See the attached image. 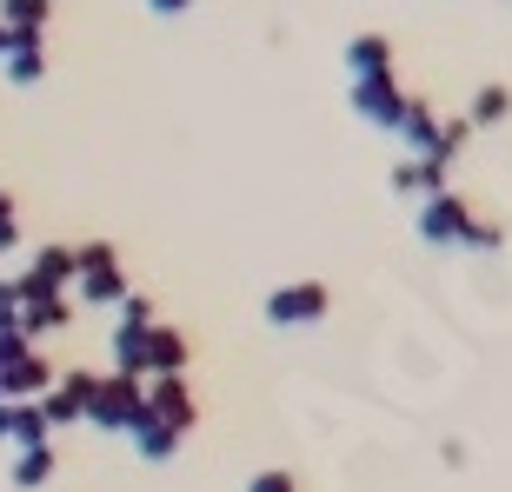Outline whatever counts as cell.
I'll return each instance as SVG.
<instances>
[{"instance_id":"6da1fadb","label":"cell","mask_w":512,"mask_h":492,"mask_svg":"<svg viewBox=\"0 0 512 492\" xmlns=\"http://www.w3.org/2000/svg\"><path fill=\"white\" fill-rule=\"evenodd\" d=\"M120 293H133L127 273H120V253L107 240L74 246V280H67V300L74 306H120Z\"/></svg>"},{"instance_id":"7a4b0ae2","label":"cell","mask_w":512,"mask_h":492,"mask_svg":"<svg viewBox=\"0 0 512 492\" xmlns=\"http://www.w3.org/2000/svg\"><path fill=\"white\" fill-rule=\"evenodd\" d=\"M140 393H147V379H133V373H94L80 419H87V426H100V433H127L133 413H140Z\"/></svg>"},{"instance_id":"3957f363","label":"cell","mask_w":512,"mask_h":492,"mask_svg":"<svg viewBox=\"0 0 512 492\" xmlns=\"http://www.w3.org/2000/svg\"><path fill=\"white\" fill-rule=\"evenodd\" d=\"M54 386V366L40 353L34 340H20V333H0V393L7 399H40Z\"/></svg>"},{"instance_id":"277c9868","label":"cell","mask_w":512,"mask_h":492,"mask_svg":"<svg viewBox=\"0 0 512 492\" xmlns=\"http://www.w3.org/2000/svg\"><path fill=\"white\" fill-rule=\"evenodd\" d=\"M473 220H479V213L466 207L459 193H446V187H439L433 200H419V207H413V227H419V240H426V246H466Z\"/></svg>"},{"instance_id":"5b68a950","label":"cell","mask_w":512,"mask_h":492,"mask_svg":"<svg viewBox=\"0 0 512 492\" xmlns=\"http://www.w3.org/2000/svg\"><path fill=\"white\" fill-rule=\"evenodd\" d=\"M140 406H147L160 426H173V433L187 439L193 426H200V399H193V386H187V373H160V379H147V393H140Z\"/></svg>"},{"instance_id":"8992f818","label":"cell","mask_w":512,"mask_h":492,"mask_svg":"<svg viewBox=\"0 0 512 492\" xmlns=\"http://www.w3.org/2000/svg\"><path fill=\"white\" fill-rule=\"evenodd\" d=\"M14 293H20V340H47V333H60V326L74 320V300L67 293H54V286H27V280H14Z\"/></svg>"},{"instance_id":"52a82bcc","label":"cell","mask_w":512,"mask_h":492,"mask_svg":"<svg viewBox=\"0 0 512 492\" xmlns=\"http://www.w3.org/2000/svg\"><path fill=\"white\" fill-rule=\"evenodd\" d=\"M326 306H333V293H326L320 280H293V286H280V293H266V320L273 326H320Z\"/></svg>"},{"instance_id":"ba28073f","label":"cell","mask_w":512,"mask_h":492,"mask_svg":"<svg viewBox=\"0 0 512 492\" xmlns=\"http://www.w3.org/2000/svg\"><path fill=\"white\" fill-rule=\"evenodd\" d=\"M187 360H193V346H187V333H180V326L153 320L147 333H140V379H160V373H187Z\"/></svg>"},{"instance_id":"9c48e42d","label":"cell","mask_w":512,"mask_h":492,"mask_svg":"<svg viewBox=\"0 0 512 492\" xmlns=\"http://www.w3.org/2000/svg\"><path fill=\"white\" fill-rule=\"evenodd\" d=\"M393 133L413 147V160H433V147H439V114H433V100L406 94V100H399V114H393Z\"/></svg>"},{"instance_id":"30bf717a","label":"cell","mask_w":512,"mask_h":492,"mask_svg":"<svg viewBox=\"0 0 512 492\" xmlns=\"http://www.w3.org/2000/svg\"><path fill=\"white\" fill-rule=\"evenodd\" d=\"M87 386H94V373H60L54 386H47V393L34 399V406H40V419H47V426H80Z\"/></svg>"},{"instance_id":"8fae6325","label":"cell","mask_w":512,"mask_h":492,"mask_svg":"<svg viewBox=\"0 0 512 492\" xmlns=\"http://www.w3.org/2000/svg\"><path fill=\"white\" fill-rule=\"evenodd\" d=\"M47 419L34 399H0V446H47Z\"/></svg>"},{"instance_id":"7c38bea8","label":"cell","mask_w":512,"mask_h":492,"mask_svg":"<svg viewBox=\"0 0 512 492\" xmlns=\"http://www.w3.org/2000/svg\"><path fill=\"white\" fill-rule=\"evenodd\" d=\"M399 80L393 74H373V80H353V114L360 120H373V127H393V114H399Z\"/></svg>"},{"instance_id":"4fadbf2b","label":"cell","mask_w":512,"mask_h":492,"mask_svg":"<svg viewBox=\"0 0 512 492\" xmlns=\"http://www.w3.org/2000/svg\"><path fill=\"white\" fill-rule=\"evenodd\" d=\"M127 439H133V453H140V459H153V466H167V459L180 453V433H173V426H160V419H153L147 406H140V413H133Z\"/></svg>"},{"instance_id":"5bb4252c","label":"cell","mask_w":512,"mask_h":492,"mask_svg":"<svg viewBox=\"0 0 512 492\" xmlns=\"http://www.w3.org/2000/svg\"><path fill=\"white\" fill-rule=\"evenodd\" d=\"M0 74L14 80V87H34L47 74V54H40V34H14L7 40V54H0Z\"/></svg>"},{"instance_id":"9a60e30c","label":"cell","mask_w":512,"mask_h":492,"mask_svg":"<svg viewBox=\"0 0 512 492\" xmlns=\"http://www.w3.org/2000/svg\"><path fill=\"white\" fill-rule=\"evenodd\" d=\"M439 187H446V167H433V160H399V167H393V193H399V200H413V207H419V200H433Z\"/></svg>"},{"instance_id":"2e32d148","label":"cell","mask_w":512,"mask_h":492,"mask_svg":"<svg viewBox=\"0 0 512 492\" xmlns=\"http://www.w3.org/2000/svg\"><path fill=\"white\" fill-rule=\"evenodd\" d=\"M27 286H54V293H67V280H74V246H40L34 266L20 273Z\"/></svg>"},{"instance_id":"e0dca14e","label":"cell","mask_w":512,"mask_h":492,"mask_svg":"<svg viewBox=\"0 0 512 492\" xmlns=\"http://www.w3.org/2000/svg\"><path fill=\"white\" fill-rule=\"evenodd\" d=\"M346 74H353V80L393 74V47H386V34H360V40H353V47H346Z\"/></svg>"},{"instance_id":"ac0fdd59","label":"cell","mask_w":512,"mask_h":492,"mask_svg":"<svg viewBox=\"0 0 512 492\" xmlns=\"http://www.w3.org/2000/svg\"><path fill=\"white\" fill-rule=\"evenodd\" d=\"M14 479L20 492H40L47 479H54V446H14Z\"/></svg>"},{"instance_id":"d6986e66","label":"cell","mask_w":512,"mask_h":492,"mask_svg":"<svg viewBox=\"0 0 512 492\" xmlns=\"http://www.w3.org/2000/svg\"><path fill=\"white\" fill-rule=\"evenodd\" d=\"M54 14V0H0V27L7 34H40Z\"/></svg>"},{"instance_id":"ffe728a7","label":"cell","mask_w":512,"mask_h":492,"mask_svg":"<svg viewBox=\"0 0 512 492\" xmlns=\"http://www.w3.org/2000/svg\"><path fill=\"white\" fill-rule=\"evenodd\" d=\"M512 114V87H479L473 107H466V127H499Z\"/></svg>"},{"instance_id":"44dd1931","label":"cell","mask_w":512,"mask_h":492,"mask_svg":"<svg viewBox=\"0 0 512 492\" xmlns=\"http://www.w3.org/2000/svg\"><path fill=\"white\" fill-rule=\"evenodd\" d=\"M20 246V213H14V193H0V253Z\"/></svg>"},{"instance_id":"7402d4cb","label":"cell","mask_w":512,"mask_h":492,"mask_svg":"<svg viewBox=\"0 0 512 492\" xmlns=\"http://www.w3.org/2000/svg\"><path fill=\"white\" fill-rule=\"evenodd\" d=\"M20 293H14V280H0V333H20Z\"/></svg>"},{"instance_id":"603a6c76","label":"cell","mask_w":512,"mask_h":492,"mask_svg":"<svg viewBox=\"0 0 512 492\" xmlns=\"http://www.w3.org/2000/svg\"><path fill=\"white\" fill-rule=\"evenodd\" d=\"M247 492H300V486H293V473H280V466H273V473H253Z\"/></svg>"},{"instance_id":"cb8c5ba5","label":"cell","mask_w":512,"mask_h":492,"mask_svg":"<svg viewBox=\"0 0 512 492\" xmlns=\"http://www.w3.org/2000/svg\"><path fill=\"white\" fill-rule=\"evenodd\" d=\"M499 240H506V233H499L493 220H473V233H466V246H473V253H493Z\"/></svg>"},{"instance_id":"d4e9b609","label":"cell","mask_w":512,"mask_h":492,"mask_svg":"<svg viewBox=\"0 0 512 492\" xmlns=\"http://www.w3.org/2000/svg\"><path fill=\"white\" fill-rule=\"evenodd\" d=\"M153 14H180V7H193V0H147Z\"/></svg>"},{"instance_id":"484cf974","label":"cell","mask_w":512,"mask_h":492,"mask_svg":"<svg viewBox=\"0 0 512 492\" xmlns=\"http://www.w3.org/2000/svg\"><path fill=\"white\" fill-rule=\"evenodd\" d=\"M7 40H14V34H7V27H0V54H7Z\"/></svg>"},{"instance_id":"4316f807","label":"cell","mask_w":512,"mask_h":492,"mask_svg":"<svg viewBox=\"0 0 512 492\" xmlns=\"http://www.w3.org/2000/svg\"><path fill=\"white\" fill-rule=\"evenodd\" d=\"M0 399H7V393H0Z\"/></svg>"}]
</instances>
